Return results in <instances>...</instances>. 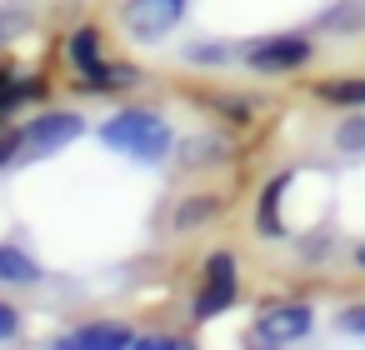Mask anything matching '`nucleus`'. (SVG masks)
<instances>
[{
  "instance_id": "39448f33",
  "label": "nucleus",
  "mask_w": 365,
  "mask_h": 350,
  "mask_svg": "<svg viewBox=\"0 0 365 350\" xmlns=\"http://www.w3.org/2000/svg\"><path fill=\"white\" fill-rule=\"evenodd\" d=\"M86 135V115L81 110H36L26 125H21V140L31 155H56L66 145H76Z\"/></svg>"
},
{
  "instance_id": "4468645a",
  "label": "nucleus",
  "mask_w": 365,
  "mask_h": 350,
  "mask_svg": "<svg viewBox=\"0 0 365 350\" xmlns=\"http://www.w3.org/2000/svg\"><path fill=\"white\" fill-rule=\"evenodd\" d=\"M315 101L340 105V110H365V76H345V81H320Z\"/></svg>"
},
{
  "instance_id": "b1692460",
  "label": "nucleus",
  "mask_w": 365,
  "mask_h": 350,
  "mask_svg": "<svg viewBox=\"0 0 365 350\" xmlns=\"http://www.w3.org/2000/svg\"><path fill=\"white\" fill-rule=\"evenodd\" d=\"M355 265H360V270H365V240H360V245H355Z\"/></svg>"
},
{
  "instance_id": "9b49d317",
  "label": "nucleus",
  "mask_w": 365,
  "mask_h": 350,
  "mask_svg": "<svg viewBox=\"0 0 365 350\" xmlns=\"http://www.w3.org/2000/svg\"><path fill=\"white\" fill-rule=\"evenodd\" d=\"M145 76L130 66V61H101L91 76H81V91H91V96H110V91H135Z\"/></svg>"
},
{
  "instance_id": "6e6552de",
  "label": "nucleus",
  "mask_w": 365,
  "mask_h": 350,
  "mask_svg": "<svg viewBox=\"0 0 365 350\" xmlns=\"http://www.w3.org/2000/svg\"><path fill=\"white\" fill-rule=\"evenodd\" d=\"M315 36H330V41H355L365 36V0H335V6H325L310 26Z\"/></svg>"
},
{
  "instance_id": "0eeeda50",
  "label": "nucleus",
  "mask_w": 365,
  "mask_h": 350,
  "mask_svg": "<svg viewBox=\"0 0 365 350\" xmlns=\"http://www.w3.org/2000/svg\"><path fill=\"white\" fill-rule=\"evenodd\" d=\"M140 335L120 320H96V325H76L71 335H61V345H71V350H125Z\"/></svg>"
},
{
  "instance_id": "5701e85b",
  "label": "nucleus",
  "mask_w": 365,
  "mask_h": 350,
  "mask_svg": "<svg viewBox=\"0 0 365 350\" xmlns=\"http://www.w3.org/2000/svg\"><path fill=\"white\" fill-rule=\"evenodd\" d=\"M11 76H16V66H11V61H0V81H11Z\"/></svg>"
},
{
  "instance_id": "f257e3e1",
  "label": "nucleus",
  "mask_w": 365,
  "mask_h": 350,
  "mask_svg": "<svg viewBox=\"0 0 365 350\" xmlns=\"http://www.w3.org/2000/svg\"><path fill=\"white\" fill-rule=\"evenodd\" d=\"M101 145L106 150H120L130 160H145V165H160L170 150H175V130L160 110H145V105H125L115 110L110 120H101Z\"/></svg>"
},
{
  "instance_id": "dca6fc26",
  "label": "nucleus",
  "mask_w": 365,
  "mask_h": 350,
  "mask_svg": "<svg viewBox=\"0 0 365 350\" xmlns=\"http://www.w3.org/2000/svg\"><path fill=\"white\" fill-rule=\"evenodd\" d=\"M215 215H220V200L215 195H185L175 205V230H195V225H205Z\"/></svg>"
},
{
  "instance_id": "ddd939ff",
  "label": "nucleus",
  "mask_w": 365,
  "mask_h": 350,
  "mask_svg": "<svg viewBox=\"0 0 365 350\" xmlns=\"http://www.w3.org/2000/svg\"><path fill=\"white\" fill-rule=\"evenodd\" d=\"M66 61H71L76 81L91 76V71L106 61V56H101V31H96V26H76V31L66 36Z\"/></svg>"
},
{
  "instance_id": "412c9836",
  "label": "nucleus",
  "mask_w": 365,
  "mask_h": 350,
  "mask_svg": "<svg viewBox=\"0 0 365 350\" xmlns=\"http://www.w3.org/2000/svg\"><path fill=\"white\" fill-rule=\"evenodd\" d=\"M215 105H220V115H225V120H235V125H245V120H250V101H240V96H220Z\"/></svg>"
},
{
  "instance_id": "f3484780",
  "label": "nucleus",
  "mask_w": 365,
  "mask_h": 350,
  "mask_svg": "<svg viewBox=\"0 0 365 350\" xmlns=\"http://www.w3.org/2000/svg\"><path fill=\"white\" fill-rule=\"evenodd\" d=\"M335 150L340 155H365V110H350L335 125Z\"/></svg>"
},
{
  "instance_id": "f03ea898",
  "label": "nucleus",
  "mask_w": 365,
  "mask_h": 350,
  "mask_svg": "<svg viewBox=\"0 0 365 350\" xmlns=\"http://www.w3.org/2000/svg\"><path fill=\"white\" fill-rule=\"evenodd\" d=\"M235 300H240V260H235V250H210L200 285H195V300H190V320H215Z\"/></svg>"
},
{
  "instance_id": "7ed1b4c3",
  "label": "nucleus",
  "mask_w": 365,
  "mask_h": 350,
  "mask_svg": "<svg viewBox=\"0 0 365 350\" xmlns=\"http://www.w3.org/2000/svg\"><path fill=\"white\" fill-rule=\"evenodd\" d=\"M240 56H245V71H250V76L275 81V76H295V71H305V66H310V56H315V41L290 36V31H275V36L250 41Z\"/></svg>"
},
{
  "instance_id": "2eb2a0df",
  "label": "nucleus",
  "mask_w": 365,
  "mask_h": 350,
  "mask_svg": "<svg viewBox=\"0 0 365 350\" xmlns=\"http://www.w3.org/2000/svg\"><path fill=\"white\" fill-rule=\"evenodd\" d=\"M190 170H205V165H225L230 160V145L220 135H200V140H185V155H180Z\"/></svg>"
},
{
  "instance_id": "1a4fd4ad",
  "label": "nucleus",
  "mask_w": 365,
  "mask_h": 350,
  "mask_svg": "<svg viewBox=\"0 0 365 350\" xmlns=\"http://www.w3.org/2000/svg\"><path fill=\"white\" fill-rule=\"evenodd\" d=\"M46 91H51V86H46L41 76H21V71H16L11 81H0V125H11L21 110H36V105L46 101Z\"/></svg>"
},
{
  "instance_id": "393cba45",
  "label": "nucleus",
  "mask_w": 365,
  "mask_h": 350,
  "mask_svg": "<svg viewBox=\"0 0 365 350\" xmlns=\"http://www.w3.org/2000/svg\"><path fill=\"white\" fill-rule=\"evenodd\" d=\"M6 36H11V31H6V26H0V41H6Z\"/></svg>"
},
{
  "instance_id": "f8f14e48",
  "label": "nucleus",
  "mask_w": 365,
  "mask_h": 350,
  "mask_svg": "<svg viewBox=\"0 0 365 350\" xmlns=\"http://www.w3.org/2000/svg\"><path fill=\"white\" fill-rule=\"evenodd\" d=\"M41 260L26 250V245H11L0 240V285H41Z\"/></svg>"
},
{
  "instance_id": "a211bd4d",
  "label": "nucleus",
  "mask_w": 365,
  "mask_h": 350,
  "mask_svg": "<svg viewBox=\"0 0 365 350\" xmlns=\"http://www.w3.org/2000/svg\"><path fill=\"white\" fill-rule=\"evenodd\" d=\"M240 51L235 46H210V41H195V46H185V61L190 66H230Z\"/></svg>"
},
{
  "instance_id": "20e7f679",
  "label": "nucleus",
  "mask_w": 365,
  "mask_h": 350,
  "mask_svg": "<svg viewBox=\"0 0 365 350\" xmlns=\"http://www.w3.org/2000/svg\"><path fill=\"white\" fill-rule=\"evenodd\" d=\"M185 11H190V0H125V6H120V26H125L130 41L155 46L170 31H180Z\"/></svg>"
},
{
  "instance_id": "9d476101",
  "label": "nucleus",
  "mask_w": 365,
  "mask_h": 350,
  "mask_svg": "<svg viewBox=\"0 0 365 350\" xmlns=\"http://www.w3.org/2000/svg\"><path fill=\"white\" fill-rule=\"evenodd\" d=\"M290 170H280L275 180H265V190H260V205H255V230L265 235V240H280V235H290L285 230V220H280V200H285V190H290Z\"/></svg>"
},
{
  "instance_id": "423d86ee",
  "label": "nucleus",
  "mask_w": 365,
  "mask_h": 350,
  "mask_svg": "<svg viewBox=\"0 0 365 350\" xmlns=\"http://www.w3.org/2000/svg\"><path fill=\"white\" fill-rule=\"evenodd\" d=\"M310 330H315V310L305 300H275L255 315L250 340L255 345H285V340H305Z\"/></svg>"
},
{
  "instance_id": "aec40b11",
  "label": "nucleus",
  "mask_w": 365,
  "mask_h": 350,
  "mask_svg": "<svg viewBox=\"0 0 365 350\" xmlns=\"http://www.w3.org/2000/svg\"><path fill=\"white\" fill-rule=\"evenodd\" d=\"M21 150H26L21 130H16V125H0V170H6V165H11V160H16Z\"/></svg>"
},
{
  "instance_id": "6ab92c4d",
  "label": "nucleus",
  "mask_w": 365,
  "mask_h": 350,
  "mask_svg": "<svg viewBox=\"0 0 365 350\" xmlns=\"http://www.w3.org/2000/svg\"><path fill=\"white\" fill-rule=\"evenodd\" d=\"M335 330H340V335H360V340H365V300H350V305L335 315Z\"/></svg>"
},
{
  "instance_id": "4be33fe9",
  "label": "nucleus",
  "mask_w": 365,
  "mask_h": 350,
  "mask_svg": "<svg viewBox=\"0 0 365 350\" xmlns=\"http://www.w3.org/2000/svg\"><path fill=\"white\" fill-rule=\"evenodd\" d=\"M21 335V310L11 300H0V340H16Z\"/></svg>"
}]
</instances>
